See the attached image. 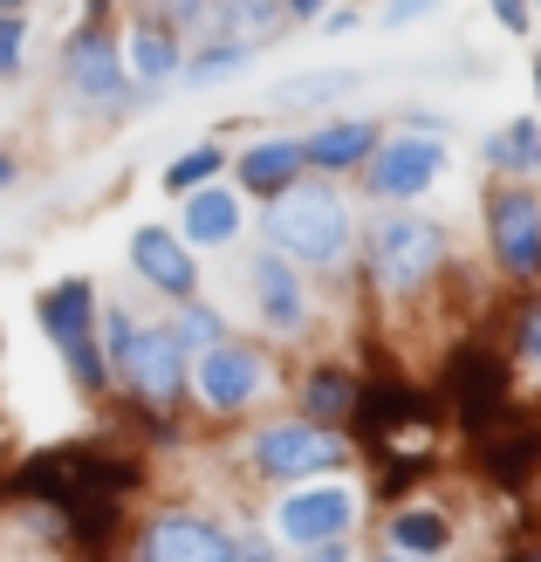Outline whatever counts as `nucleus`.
Instances as JSON below:
<instances>
[{
  "mask_svg": "<svg viewBox=\"0 0 541 562\" xmlns=\"http://www.w3.org/2000/svg\"><path fill=\"white\" fill-rule=\"evenodd\" d=\"M370 151H377V124H323L302 137V165H323V172H350V165H363Z\"/></svg>",
  "mask_w": 541,
  "mask_h": 562,
  "instance_id": "nucleus-15",
  "label": "nucleus"
},
{
  "mask_svg": "<svg viewBox=\"0 0 541 562\" xmlns=\"http://www.w3.org/2000/svg\"><path fill=\"white\" fill-rule=\"evenodd\" d=\"M234 562H281V555L268 536H247V542H234Z\"/></svg>",
  "mask_w": 541,
  "mask_h": 562,
  "instance_id": "nucleus-28",
  "label": "nucleus"
},
{
  "mask_svg": "<svg viewBox=\"0 0 541 562\" xmlns=\"http://www.w3.org/2000/svg\"><path fill=\"white\" fill-rule=\"evenodd\" d=\"M185 378H192V391H199L213 412H240V405H253V391H261L268 363L253 357V350H240V344H213V350L192 357Z\"/></svg>",
  "mask_w": 541,
  "mask_h": 562,
  "instance_id": "nucleus-8",
  "label": "nucleus"
},
{
  "mask_svg": "<svg viewBox=\"0 0 541 562\" xmlns=\"http://www.w3.org/2000/svg\"><path fill=\"white\" fill-rule=\"evenodd\" d=\"M350 206H343V192H329V186H281L274 192V206H268V240H274V255H289L302 268H336L350 255Z\"/></svg>",
  "mask_w": 541,
  "mask_h": 562,
  "instance_id": "nucleus-1",
  "label": "nucleus"
},
{
  "mask_svg": "<svg viewBox=\"0 0 541 562\" xmlns=\"http://www.w3.org/2000/svg\"><path fill=\"white\" fill-rule=\"evenodd\" d=\"M35 316H42V329H48V344L63 350L69 378H76L82 391H103L110 363H103V350H97V295H90V281H55Z\"/></svg>",
  "mask_w": 541,
  "mask_h": 562,
  "instance_id": "nucleus-3",
  "label": "nucleus"
},
{
  "mask_svg": "<svg viewBox=\"0 0 541 562\" xmlns=\"http://www.w3.org/2000/svg\"><path fill=\"white\" fill-rule=\"evenodd\" d=\"M14 69H21V21L0 14V76H14Z\"/></svg>",
  "mask_w": 541,
  "mask_h": 562,
  "instance_id": "nucleus-25",
  "label": "nucleus"
},
{
  "mask_svg": "<svg viewBox=\"0 0 541 562\" xmlns=\"http://www.w3.org/2000/svg\"><path fill=\"white\" fill-rule=\"evenodd\" d=\"M534 90H541V63H534Z\"/></svg>",
  "mask_w": 541,
  "mask_h": 562,
  "instance_id": "nucleus-34",
  "label": "nucleus"
},
{
  "mask_svg": "<svg viewBox=\"0 0 541 562\" xmlns=\"http://www.w3.org/2000/svg\"><path fill=\"white\" fill-rule=\"evenodd\" d=\"M528 562H541V555H528Z\"/></svg>",
  "mask_w": 541,
  "mask_h": 562,
  "instance_id": "nucleus-36",
  "label": "nucleus"
},
{
  "mask_svg": "<svg viewBox=\"0 0 541 562\" xmlns=\"http://www.w3.org/2000/svg\"><path fill=\"white\" fill-rule=\"evenodd\" d=\"M253 295H261V323H268V329L295 336V329L308 323V295H302L289 255H253Z\"/></svg>",
  "mask_w": 541,
  "mask_h": 562,
  "instance_id": "nucleus-12",
  "label": "nucleus"
},
{
  "mask_svg": "<svg viewBox=\"0 0 541 562\" xmlns=\"http://www.w3.org/2000/svg\"><path fill=\"white\" fill-rule=\"evenodd\" d=\"M295 172H302V137H261V145L240 158V186L268 192V200L281 186H295Z\"/></svg>",
  "mask_w": 541,
  "mask_h": 562,
  "instance_id": "nucleus-17",
  "label": "nucleus"
},
{
  "mask_svg": "<svg viewBox=\"0 0 541 562\" xmlns=\"http://www.w3.org/2000/svg\"><path fill=\"white\" fill-rule=\"evenodd\" d=\"M487 240H494V261L515 274V281L541 274V200H534L528 186L494 192V206H487Z\"/></svg>",
  "mask_w": 541,
  "mask_h": 562,
  "instance_id": "nucleus-6",
  "label": "nucleus"
},
{
  "mask_svg": "<svg viewBox=\"0 0 541 562\" xmlns=\"http://www.w3.org/2000/svg\"><path fill=\"white\" fill-rule=\"evenodd\" d=\"M384 562H425V555H384Z\"/></svg>",
  "mask_w": 541,
  "mask_h": 562,
  "instance_id": "nucleus-33",
  "label": "nucleus"
},
{
  "mask_svg": "<svg viewBox=\"0 0 541 562\" xmlns=\"http://www.w3.org/2000/svg\"><path fill=\"white\" fill-rule=\"evenodd\" d=\"M131 268L145 274L158 295H179V302L199 289V261L185 255V240L165 234V227H137V234H131Z\"/></svg>",
  "mask_w": 541,
  "mask_h": 562,
  "instance_id": "nucleus-11",
  "label": "nucleus"
},
{
  "mask_svg": "<svg viewBox=\"0 0 541 562\" xmlns=\"http://www.w3.org/2000/svg\"><path fill=\"white\" fill-rule=\"evenodd\" d=\"M521 363L541 371V308H528V323H521Z\"/></svg>",
  "mask_w": 541,
  "mask_h": 562,
  "instance_id": "nucleus-26",
  "label": "nucleus"
},
{
  "mask_svg": "<svg viewBox=\"0 0 541 562\" xmlns=\"http://www.w3.org/2000/svg\"><path fill=\"white\" fill-rule=\"evenodd\" d=\"M343 82H350V76H302V82H289V90H281L274 103H289V110H295V103H329L336 90H343Z\"/></svg>",
  "mask_w": 541,
  "mask_h": 562,
  "instance_id": "nucleus-24",
  "label": "nucleus"
},
{
  "mask_svg": "<svg viewBox=\"0 0 541 562\" xmlns=\"http://www.w3.org/2000/svg\"><path fill=\"white\" fill-rule=\"evenodd\" d=\"M281 8H289V21H316V14H323V0H281Z\"/></svg>",
  "mask_w": 541,
  "mask_h": 562,
  "instance_id": "nucleus-30",
  "label": "nucleus"
},
{
  "mask_svg": "<svg viewBox=\"0 0 541 562\" xmlns=\"http://www.w3.org/2000/svg\"><path fill=\"white\" fill-rule=\"evenodd\" d=\"M219 165H226V151H219V145H199V151H185V158L172 165V172H165V186H172V192L213 186V179H219Z\"/></svg>",
  "mask_w": 541,
  "mask_h": 562,
  "instance_id": "nucleus-23",
  "label": "nucleus"
},
{
  "mask_svg": "<svg viewBox=\"0 0 541 562\" xmlns=\"http://www.w3.org/2000/svg\"><path fill=\"white\" fill-rule=\"evenodd\" d=\"M172 336H179V350H185V357H199V350L226 344V323L213 316L206 302H185V316H179V329H172Z\"/></svg>",
  "mask_w": 541,
  "mask_h": 562,
  "instance_id": "nucleus-22",
  "label": "nucleus"
},
{
  "mask_svg": "<svg viewBox=\"0 0 541 562\" xmlns=\"http://www.w3.org/2000/svg\"><path fill=\"white\" fill-rule=\"evenodd\" d=\"M137 562H234V536L206 515H158L137 542Z\"/></svg>",
  "mask_w": 541,
  "mask_h": 562,
  "instance_id": "nucleus-10",
  "label": "nucleus"
},
{
  "mask_svg": "<svg viewBox=\"0 0 541 562\" xmlns=\"http://www.w3.org/2000/svg\"><path fill=\"white\" fill-rule=\"evenodd\" d=\"M446 542H452V521L439 508H405L391 521V549L397 555H439Z\"/></svg>",
  "mask_w": 541,
  "mask_h": 562,
  "instance_id": "nucleus-20",
  "label": "nucleus"
},
{
  "mask_svg": "<svg viewBox=\"0 0 541 562\" xmlns=\"http://www.w3.org/2000/svg\"><path fill=\"white\" fill-rule=\"evenodd\" d=\"M418 8H425V0H391V21H412Z\"/></svg>",
  "mask_w": 541,
  "mask_h": 562,
  "instance_id": "nucleus-31",
  "label": "nucleus"
},
{
  "mask_svg": "<svg viewBox=\"0 0 541 562\" xmlns=\"http://www.w3.org/2000/svg\"><path fill=\"white\" fill-rule=\"evenodd\" d=\"M439 255H446V234L418 213H391V220H377V234H370V274H377V289H391V295H412L418 281L439 268Z\"/></svg>",
  "mask_w": 541,
  "mask_h": 562,
  "instance_id": "nucleus-4",
  "label": "nucleus"
},
{
  "mask_svg": "<svg viewBox=\"0 0 541 562\" xmlns=\"http://www.w3.org/2000/svg\"><path fill=\"white\" fill-rule=\"evenodd\" d=\"M350 460V446L336 426H268L253 439V467L268 481H316V473H336Z\"/></svg>",
  "mask_w": 541,
  "mask_h": 562,
  "instance_id": "nucleus-5",
  "label": "nucleus"
},
{
  "mask_svg": "<svg viewBox=\"0 0 541 562\" xmlns=\"http://www.w3.org/2000/svg\"><path fill=\"white\" fill-rule=\"evenodd\" d=\"M69 82L82 103H117L124 90V55L103 42V27H82V35L69 42Z\"/></svg>",
  "mask_w": 541,
  "mask_h": 562,
  "instance_id": "nucleus-14",
  "label": "nucleus"
},
{
  "mask_svg": "<svg viewBox=\"0 0 541 562\" xmlns=\"http://www.w3.org/2000/svg\"><path fill=\"white\" fill-rule=\"evenodd\" d=\"M97 323L110 329V363L145 391V405H172L179 391H185V371H192V357L179 350V336L172 329H151V323H131L124 308H97Z\"/></svg>",
  "mask_w": 541,
  "mask_h": 562,
  "instance_id": "nucleus-2",
  "label": "nucleus"
},
{
  "mask_svg": "<svg viewBox=\"0 0 541 562\" xmlns=\"http://www.w3.org/2000/svg\"><path fill=\"white\" fill-rule=\"evenodd\" d=\"M302 398H308V418H323V426H336V418H350V405H357V384H350L343 371H336V363H323V371H308Z\"/></svg>",
  "mask_w": 541,
  "mask_h": 562,
  "instance_id": "nucleus-21",
  "label": "nucleus"
},
{
  "mask_svg": "<svg viewBox=\"0 0 541 562\" xmlns=\"http://www.w3.org/2000/svg\"><path fill=\"white\" fill-rule=\"evenodd\" d=\"M308 562H350V549H343V536H336V542H308Z\"/></svg>",
  "mask_w": 541,
  "mask_h": 562,
  "instance_id": "nucleus-29",
  "label": "nucleus"
},
{
  "mask_svg": "<svg viewBox=\"0 0 541 562\" xmlns=\"http://www.w3.org/2000/svg\"><path fill=\"white\" fill-rule=\"evenodd\" d=\"M234 234H240V200H234V192L192 186V192H185V240H199V247H226Z\"/></svg>",
  "mask_w": 541,
  "mask_h": 562,
  "instance_id": "nucleus-16",
  "label": "nucleus"
},
{
  "mask_svg": "<svg viewBox=\"0 0 541 562\" xmlns=\"http://www.w3.org/2000/svg\"><path fill=\"white\" fill-rule=\"evenodd\" d=\"M363 165H370V192L377 200H418L446 172V145L439 137H377V151Z\"/></svg>",
  "mask_w": 541,
  "mask_h": 562,
  "instance_id": "nucleus-7",
  "label": "nucleus"
},
{
  "mask_svg": "<svg viewBox=\"0 0 541 562\" xmlns=\"http://www.w3.org/2000/svg\"><path fill=\"white\" fill-rule=\"evenodd\" d=\"M350 521H357V494H350V487H336V481L289 494V501H281V515H274L281 542H295V549H308V542H336Z\"/></svg>",
  "mask_w": 541,
  "mask_h": 562,
  "instance_id": "nucleus-9",
  "label": "nucleus"
},
{
  "mask_svg": "<svg viewBox=\"0 0 541 562\" xmlns=\"http://www.w3.org/2000/svg\"><path fill=\"white\" fill-rule=\"evenodd\" d=\"M487 165H500V172H541V117H515L507 131H494Z\"/></svg>",
  "mask_w": 541,
  "mask_h": 562,
  "instance_id": "nucleus-19",
  "label": "nucleus"
},
{
  "mask_svg": "<svg viewBox=\"0 0 541 562\" xmlns=\"http://www.w3.org/2000/svg\"><path fill=\"white\" fill-rule=\"evenodd\" d=\"M281 21H289V8H281V0H206V14H199V27H206V35L240 42V48L274 42Z\"/></svg>",
  "mask_w": 541,
  "mask_h": 562,
  "instance_id": "nucleus-13",
  "label": "nucleus"
},
{
  "mask_svg": "<svg viewBox=\"0 0 541 562\" xmlns=\"http://www.w3.org/2000/svg\"><path fill=\"white\" fill-rule=\"evenodd\" d=\"M124 63L137 82H165V76H179V35H165V27H131V42H124Z\"/></svg>",
  "mask_w": 541,
  "mask_h": 562,
  "instance_id": "nucleus-18",
  "label": "nucleus"
},
{
  "mask_svg": "<svg viewBox=\"0 0 541 562\" xmlns=\"http://www.w3.org/2000/svg\"><path fill=\"white\" fill-rule=\"evenodd\" d=\"M487 8L500 14V27H507V35H521V27H528V0H487Z\"/></svg>",
  "mask_w": 541,
  "mask_h": 562,
  "instance_id": "nucleus-27",
  "label": "nucleus"
},
{
  "mask_svg": "<svg viewBox=\"0 0 541 562\" xmlns=\"http://www.w3.org/2000/svg\"><path fill=\"white\" fill-rule=\"evenodd\" d=\"M0 179H8V158H0Z\"/></svg>",
  "mask_w": 541,
  "mask_h": 562,
  "instance_id": "nucleus-35",
  "label": "nucleus"
},
{
  "mask_svg": "<svg viewBox=\"0 0 541 562\" xmlns=\"http://www.w3.org/2000/svg\"><path fill=\"white\" fill-rule=\"evenodd\" d=\"M27 8V0H0V14H21Z\"/></svg>",
  "mask_w": 541,
  "mask_h": 562,
  "instance_id": "nucleus-32",
  "label": "nucleus"
}]
</instances>
